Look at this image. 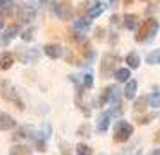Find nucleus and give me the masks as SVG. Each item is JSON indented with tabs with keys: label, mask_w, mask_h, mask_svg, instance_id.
Segmentation results:
<instances>
[{
	"label": "nucleus",
	"mask_w": 160,
	"mask_h": 155,
	"mask_svg": "<svg viewBox=\"0 0 160 155\" xmlns=\"http://www.w3.org/2000/svg\"><path fill=\"white\" fill-rule=\"evenodd\" d=\"M4 16H6V15H2V13H0V31L4 29V25H6V20H4Z\"/></svg>",
	"instance_id": "35"
},
{
	"label": "nucleus",
	"mask_w": 160,
	"mask_h": 155,
	"mask_svg": "<svg viewBox=\"0 0 160 155\" xmlns=\"http://www.w3.org/2000/svg\"><path fill=\"white\" fill-rule=\"evenodd\" d=\"M151 155H160V148L158 150H155V152H151Z\"/></svg>",
	"instance_id": "37"
},
{
	"label": "nucleus",
	"mask_w": 160,
	"mask_h": 155,
	"mask_svg": "<svg viewBox=\"0 0 160 155\" xmlns=\"http://www.w3.org/2000/svg\"><path fill=\"white\" fill-rule=\"evenodd\" d=\"M124 61L128 63V69H138V65H140V58H138L137 52H130L124 58Z\"/></svg>",
	"instance_id": "20"
},
{
	"label": "nucleus",
	"mask_w": 160,
	"mask_h": 155,
	"mask_svg": "<svg viewBox=\"0 0 160 155\" xmlns=\"http://www.w3.org/2000/svg\"><path fill=\"white\" fill-rule=\"evenodd\" d=\"M110 119H112V114H102L101 117H99V121H97V132H101L104 133L106 130H108V126H110Z\"/></svg>",
	"instance_id": "17"
},
{
	"label": "nucleus",
	"mask_w": 160,
	"mask_h": 155,
	"mask_svg": "<svg viewBox=\"0 0 160 155\" xmlns=\"http://www.w3.org/2000/svg\"><path fill=\"white\" fill-rule=\"evenodd\" d=\"M113 92H115V87H106V89L102 90V94H101V97H99V106H104V105H108L110 101H112V97H113Z\"/></svg>",
	"instance_id": "16"
},
{
	"label": "nucleus",
	"mask_w": 160,
	"mask_h": 155,
	"mask_svg": "<svg viewBox=\"0 0 160 155\" xmlns=\"http://www.w3.org/2000/svg\"><path fill=\"white\" fill-rule=\"evenodd\" d=\"M32 153V150H31L27 144H16V146L11 148V152L9 155H31Z\"/></svg>",
	"instance_id": "19"
},
{
	"label": "nucleus",
	"mask_w": 160,
	"mask_h": 155,
	"mask_svg": "<svg viewBox=\"0 0 160 155\" xmlns=\"http://www.w3.org/2000/svg\"><path fill=\"white\" fill-rule=\"evenodd\" d=\"M16 126V121L9 114H6V112H0V130L2 132H8V130H13Z\"/></svg>",
	"instance_id": "10"
},
{
	"label": "nucleus",
	"mask_w": 160,
	"mask_h": 155,
	"mask_svg": "<svg viewBox=\"0 0 160 155\" xmlns=\"http://www.w3.org/2000/svg\"><path fill=\"white\" fill-rule=\"evenodd\" d=\"M59 150H61V155H72V148H70V144L65 142V141L59 142Z\"/></svg>",
	"instance_id": "29"
},
{
	"label": "nucleus",
	"mask_w": 160,
	"mask_h": 155,
	"mask_svg": "<svg viewBox=\"0 0 160 155\" xmlns=\"http://www.w3.org/2000/svg\"><path fill=\"white\" fill-rule=\"evenodd\" d=\"M76 153H78V155H92L94 152H92V148L88 146V144H85V142H79V144L76 146Z\"/></svg>",
	"instance_id": "24"
},
{
	"label": "nucleus",
	"mask_w": 160,
	"mask_h": 155,
	"mask_svg": "<svg viewBox=\"0 0 160 155\" xmlns=\"http://www.w3.org/2000/svg\"><path fill=\"white\" fill-rule=\"evenodd\" d=\"M121 61L119 58V54L117 52H108V54H104L101 59V74L104 78H108L113 74V70H117V63Z\"/></svg>",
	"instance_id": "4"
},
{
	"label": "nucleus",
	"mask_w": 160,
	"mask_h": 155,
	"mask_svg": "<svg viewBox=\"0 0 160 155\" xmlns=\"http://www.w3.org/2000/svg\"><path fill=\"white\" fill-rule=\"evenodd\" d=\"M158 29H160L158 20H157V18H148V20L142 23V27L138 29L135 40H137V42H148V40H151V38L158 33Z\"/></svg>",
	"instance_id": "1"
},
{
	"label": "nucleus",
	"mask_w": 160,
	"mask_h": 155,
	"mask_svg": "<svg viewBox=\"0 0 160 155\" xmlns=\"http://www.w3.org/2000/svg\"><path fill=\"white\" fill-rule=\"evenodd\" d=\"M83 87H85V89H92V87H94V76H92V74L88 72V74H85V76H83Z\"/></svg>",
	"instance_id": "28"
},
{
	"label": "nucleus",
	"mask_w": 160,
	"mask_h": 155,
	"mask_svg": "<svg viewBox=\"0 0 160 155\" xmlns=\"http://www.w3.org/2000/svg\"><path fill=\"white\" fill-rule=\"evenodd\" d=\"M146 106H149V103H148V96H142V97H138V99H135V105H133V108L137 112H144L146 110Z\"/></svg>",
	"instance_id": "22"
},
{
	"label": "nucleus",
	"mask_w": 160,
	"mask_h": 155,
	"mask_svg": "<svg viewBox=\"0 0 160 155\" xmlns=\"http://www.w3.org/2000/svg\"><path fill=\"white\" fill-rule=\"evenodd\" d=\"M15 8V2L13 0H0V13L2 15H9Z\"/></svg>",
	"instance_id": "21"
},
{
	"label": "nucleus",
	"mask_w": 160,
	"mask_h": 155,
	"mask_svg": "<svg viewBox=\"0 0 160 155\" xmlns=\"http://www.w3.org/2000/svg\"><path fill=\"white\" fill-rule=\"evenodd\" d=\"M148 103L151 108H158L160 106V92H153L151 96H148Z\"/></svg>",
	"instance_id": "23"
},
{
	"label": "nucleus",
	"mask_w": 160,
	"mask_h": 155,
	"mask_svg": "<svg viewBox=\"0 0 160 155\" xmlns=\"http://www.w3.org/2000/svg\"><path fill=\"white\" fill-rule=\"evenodd\" d=\"M90 132H92V128H90L88 123H85V125H81L79 128H78V135H79V137H90Z\"/></svg>",
	"instance_id": "26"
},
{
	"label": "nucleus",
	"mask_w": 160,
	"mask_h": 155,
	"mask_svg": "<svg viewBox=\"0 0 160 155\" xmlns=\"http://www.w3.org/2000/svg\"><path fill=\"white\" fill-rule=\"evenodd\" d=\"M146 61H148L149 65L160 63V49H158V51H155V52H151V54H148V58H146Z\"/></svg>",
	"instance_id": "27"
},
{
	"label": "nucleus",
	"mask_w": 160,
	"mask_h": 155,
	"mask_svg": "<svg viewBox=\"0 0 160 155\" xmlns=\"http://www.w3.org/2000/svg\"><path fill=\"white\" fill-rule=\"evenodd\" d=\"M0 96L4 97V99H8L9 103H15L20 110H23V101L20 99L16 89L8 81V80H0Z\"/></svg>",
	"instance_id": "2"
},
{
	"label": "nucleus",
	"mask_w": 160,
	"mask_h": 155,
	"mask_svg": "<svg viewBox=\"0 0 160 155\" xmlns=\"http://www.w3.org/2000/svg\"><path fill=\"white\" fill-rule=\"evenodd\" d=\"M18 33H20V25H18V23H13V25H9L8 29H6V33H4V36H2V44L8 45L15 36H18Z\"/></svg>",
	"instance_id": "11"
},
{
	"label": "nucleus",
	"mask_w": 160,
	"mask_h": 155,
	"mask_svg": "<svg viewBox=\"0 0 160 155\" xmlns=\"http://www.w3.org/2000/svg\"><path fill=\"white\" fill-rule=\"evenodd\" d=\"M90 29V20H85V18H78L74 22V31H78L81 34H87V31Z\"/></svg>",
	"instance_id": "18"
},
{
	"label": "nucleus",
	"mask_w": 160,
	"mask_h": 155,
	"mask_svg": "<svg viewBox=\"0 0 160 155\" xmlns=\"http://www.w3.org/2000/svg\"><path fill=\"white\" fill-rule=\"evenodd\" d=\"M18 51H16V56L20 58L22 63H31V61H34L38 58V51L36 49H29V51H25L23 47H16Z\"/></svg>",
	"instance_id": "7"
},
{
	"label": "nucleus",
	"mask_w": 160,
	"mask_h": 155,
	"mask_svg": "<svg viewBox=\"0 0 160 155\" xmlns=\"http://www.w3.org/2000/svg\"><path fill=\"white\" fill-rule=\"evenodd\" d=\"M95 38L97 40H104V29L102 27H99V29L95 31Z\"/></svg>",
	"instance_id": "33"
},
{
	"label": "nucleus",
	"mask_w": 160,
	"mask_h": 155,
	"mask_svg": "<svg viewBox=\"0 0 160 155\" xmlns=\"http://www.w3.org/2000/svg\"><path fill=\"white\" fill-rule=\"evenodd\" d=\"M121 20H122V18H121V16H117V15H113L112 18H110V22H112V25H113V27H119V25L122 23Z\"/></svg>",
	"instance_id": "30"
},
{
	"label": "nucleus",
	"mask_w": 160,
	"mask_h": 155,
	"mask_svg": "<svg viewBox=\"0 0 160 155\" xmlns=\"http://www.w3.org/2000/svg\"><path fill=\"white\" fill-rule=\"evenodd\" d=\"M131 2H133V0H122L124 6H131Z\"/></svg>",
	"instance_id": "36"
},
{
	"label": "nucleus",
	"mask_w": 160,
	"mask_h": 155,
	"mask_svg": "<svg viewBox=\"0 0 160 155\" xmlns=\"http://www.w3.org/2000/svg\"><path fill=\"white\" fill-rule=\"evenodd\" d=\"M108 2H110V8H113V9H117L121 6V0H108Z\"/></svg>",
	"instance_id": "34"
},
{
	"label": "nucleus",
	"mask_w": 160,
	"mask_h": 155,
	"mask_svg": "<svg viewBox=\"0 0 160 155\" xmlns=\"http://www.w3.org/2000/svg\"><path fill=\"white\" fill-rule=\"evenodd\" d=\"M133 135V125L128 121H117L113 126V141L115 142H126Z\"/></svg>",
	"instance_id": "3"
},
{
	"label": "nucleus",
	"mask_w": 160,
	"mask_h": 155,
	"mask_svg": "<svg viewBox=\"0 0 160 155\" xmlns=\"http://www.w3.org/2000/svg\"><path fill=\"white\" fill-rule=\"evenodd\" d=\"M18 20L20 22H25L29 23L31 20H34V16H36V8L34 6H18Z\"/></svg>",
	"instance_id": "6"
},
{
	"label": "nucleus",
	"mask_w": 160,
	"mask_h": 155,
	"mask_svg": "<svg viewBox=\"0 0 160 155\" xmlns=\"http://www.w3.org/2000/svg\"><path fill=\"white\" fill-rule=\"evenodd\" d=\"M36 150L38 152H47V144H45V141H36Z\"/></svg>",
	"instance_id": "32"
},
{
	"label": "nucleus",
	"mask_w": 160,
	"mask_h": 155,
	"mask_svg": "<svg viewBox=\"0 0 160 155\" xmlns=\"http://www.w3.org/2000/svg\"><path fill=\"white\" fill-rule=\"evenodd\" d=\"M52 11L59 20H70L72 18V6L68 0H52Z\"/></svg>",
	"instance_id": "5"
},
{
	"label": "nucleus",
	"mask_w": 160,
	"mask_h": 155,
	"mask_svg": "<svg viewBox=\"0 0 160 155\" xmlns=\"http://www.w3.org/2000/svg\"><path fill=\"white\" fill-rule=\"evenodd\" d=\"M153 119V114H149V116H144V117L138 119V125H148V123H151Z\"/></svg>",
	"instance_id": "31"
},
{
	"label": "nucleus",
	"mask_w": 160,
	"mask_h": 155,
	"mask_svg": "<svg viewBox=\"0 0 160 155\" xmlns=\"http://www.w3.org/2000/svg\"><path fill=\"white\" fill-rule=\"evenodd\" d=\"M113 78H115L119 83H126L130 81L131 78V69H128V67H122V69H117L115 72H113Z\"/></svg>",
	"instance_id": "14"
},
{
	"label": "nucleus",
	"mask_w": 160,
	"mask_h": 155,
	"mask_svg": "<svg viewBox=\"0 0 160 155\" xmlns=\"http://www.w3.org/2000/svg\"><path fill=\"white\" fill-rule=\"evenodd\" d=\"M104 8H106V6H104L102 2H99V0H90V6H87L88 18H97V16H101Z\"/></svg>",
	"instance_id": "9"
},
{
	"label": "nucleus",
	"mask_w": 160,
	"mask_h": 155,
	"mask_svg": "<svg viewBox=\"0 0 160 155\" xmlns=\"http://www.w3.org/2000/svg\"><path fill=\"white\" fill-rule=\"evenodd\" d=\"M137 81L135 80H130V81H126V87H124V97L126 99H135L137 96Z\"/></svg>",
	"instance_id": "15"
},
{
	"label": "nucleus",
	"mask_w": 160,
	"mask_h": 155,
	"mask_svg": "<svg viewBox=\"0 0 160 155\" xmlns=\"http://www.w3.org/2000/svg\"><path fill=\"white\" fill-rule=\"evenodd\" d=\"M43 52L51 59H58V58L63 56V52H65V51H63V47H61L59 44H47L43 47Z\"/></svg>",
	"instance_id": "8"
},
{
	"label": "nucleus",
	"mask_w": 160,
	"mask_h": 155,
	"mask_svg": "<svg viewBox=\"0 0 160 155\" xmlns=\"http://www.w3.org/2000/svg\"><path fill=\"white\" fill-rule=\"evenodd\" d=\"M34 33H36V29L34 27H29V29H25V31H22V40L23 42H32L34 40Z\"/></svg>",
	"instance_id": "25"
},
{
	"label": "nucleus",
	"mask_w": 160,
	"mask_h": 155,
	"mask_svg": "<svg viewBox=\"0 0 160 155\" xmlns=\"http://www.w3.org/2000/svg\"><path fill=\"white\" fill-rule=\"evenodd\" d=\"M15 63V56L11 52H2L0 54V70H8Z\"/></svg>",
	"instance_id": "13"
},
{
	"label": "nucleus",
	"mask_w": 160,
	"mask_h": 155,
	"mask_svg": "<svg viewBox=\"0 0 160 155\" xmlns=\"http://www.w3.org/2000/svg\"><path fill=\"white\" fill-rule=\"evenodd\" d=\"M122 25L126 27V29H137L138 25V16L133 15V13H126V15L122 16Z\"/></svg>",
	"instance_id": "12"
}]
</instances>
